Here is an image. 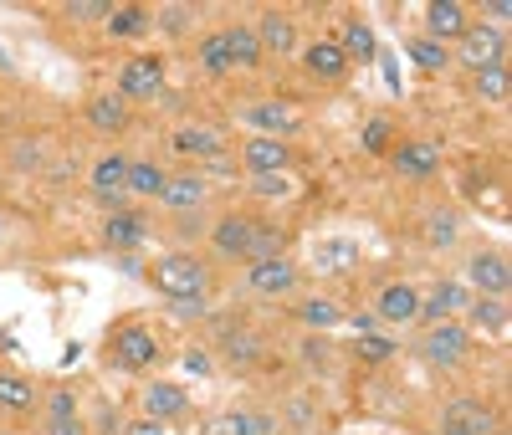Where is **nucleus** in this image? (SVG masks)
Returning a JSON list of instances; mask_svg holds the SVG:
<instances>
[{
  "instance_id": "obj_1",
  "label": "nucleus",
  "mask_w": 512,
  "mask_h": 435,
  "mask_svg": "<svg viewBox=\"0 0 512 435\" xmlns=\"http://www.w3.org/2000/svg\"><path fill=\"white\" fill-rule=\"evenodd\" d=\"M149 282H154V292H164L169 302H180V308H200V297H205V287H210V267H205L200 256H190V251H169V256L154 261Z\"/></svg>"
},
{
  "instance_id": "obj_36",
  "label": "nucleus",
  "mask_w": 512,
  "mask_h": 435,
  "mask_svg": "<svg viewBox=\"0 0 512 435\" xmlns=\"http://www.w3.org/2000/svg\"><path fill=\"white\" fill-rule=\"evenodd\" d=\"M226 354H231L236 364H256V359H262V338L246 333V328H231V333H226Z\"/></svg>"
},
{
  "instance_id": "obj_28",
  "label": "nucleus",
  "mask_w": 512,
  "mask_h": 435,
  "mask_svg": "<svg viewBox=\"0 0 512 435\" xmlns=\"http://www.w3.org/2000/svg\"><path fill=\"white\" fill-rule=\"evenodd\" d=\"M405 52H410V62H415L420 72H431V77L451 67V47H441V41H431V36H410Z\"/></svg>"
},
{
  "instance_id": "obj_15",
  "label": "nucleus",
  "mask_w": 512,
  "mask_h": 435,
  "mask_svg": "<svg viewBox=\"0 0 512 435\" xmlns=\"http://www.w3.org/2000/svg\"><path fill=\"white\" fill-rule=\"evenodd\" d=\"M88 180H93V195H98V200H108L113 210H123V190H128V154H118V149H113V154H98Z\"/></svg>"
},
{
  "instance_id": "obj_12",
  "label": "nucleus",
  "mask_w": 512,
  "mask_h": 435,
  "mask_svg": "<svg viewBox=\"0 0 512 435\" xmlns=\"http://www.w3.org/2000/svg\"><path fill=\"white\" fill-rule=\"evenodd\" d=\"M144 415L149 420H159V425H175V420H185L190 415V395H185V384H169V379H154L149 389H144Z\"/></svg>"
},
{
  "instance_id": "obj_23",
  "label": "nucleus",
  "mask_w": 512,
  "mask_h": 435,
  "mask_svg": "<svg viewBox=\"0 0 512 435\" xmlns=\"http://www.w3.org/2000/svg\"><path fill=\"white\" fill-rule=\"evenodd\" d=\"M466 318H472V328L492 333V338H507V297H472L466 302Z\"/></svg>"
},
{
  "instance_id": "obj_24",
  "label": "nucleus",
  "mask_w": 512,
  "mask_h": 435,
  "mask_svg": "<svg viewBox=\"0 0 512 435\" xmlns=\"http://www.w3.org/2000/svg\"><path fill=\"white\" fill-rule=\"evenodd\" d=\"M88 123L98 128V134H123L128 128V103L118 93H98V98H88Z\"/></svg>"
},
{
  "instance_id": "obj_7",
  "label": "nucleus",
  "mask_w": 512,
  "mask_h": 435,
  "mask_svg": "<svg viewBox=\"0 0 512 435\" xmlns=\"http://www.w3.org/2000/svg\"><path fill=\"white\" fill-rule=\"evenodd\" d=\"M466 292L472 297H507L512 292V267L502 251H477L466 261Z\"/></svg>"
},
{
  "instance_id": "obj_18",
  "label": "nucleus",
  "mask_w": 512,
  "mask_h": 435,
  "mask_svg": "<svg viewBox=\"0 0 512 435\" xmlns=\"http://www.w3.org/2000/svg\"><path fill=\"white\" fill-rule=\"evenodd\" d=\"M159 205H164V210H175V215H185V210H200V205H205V180H200L195 169L169 174V180H164V190H159Z\"/></svg>"
},
{
  "instance_id": "obj_29",
  "label": "nucleus",
  "mask_w": 512,
  "mask_h": 435,
  "mask_svg": "<svg viewBox=\"0 0 512 435\" xmlns=\"http://www.w3.org/2000/svg\"><path fill=\"white\" fill-rule=\"evenodd\" d=\"M195 57H200V72H210V77H231V72H236V67H231V52H226V36H221V31L200 36Z\"/></svg>"
},
{
  "instance_id": "obj_6",
  "label": "nucleus",
  "mask_w": 512,
  "mask_h": 435,
  "mask_svg": "<svg viewBox=\"0 0 512 435\" xmlns=\"http://www.w3.org/2000/svg\"><path fill=\"white\" fill-rule=\"evenodd\" d=\"M497 430V410L487 400L456 395L441 405V435H492Z\"/></svg>"
},
{
  "instance_id": "obj_41",
  "label": "nucleus",
  "mask_w": 512,
  "mask_h": 435,
  "mask_svg": "<svg viewBox=\"0 0 512 435\" xmlns=\"http://www.w3.org/2000/svg\"><path fill=\"white\" fill-rule=\"evenodd\" d=\"M251 190L267 195V200H282V195H292V180H287V174H256Z\"/></svg>"
},
{
  "instance_id": "obj_45",
  "label": "nucleus",
  "mask_w": 512,
  "mask_h": 435,
  "mask_svg": "<svg viewBox=\"0 0 512 435\" xmlns=\"http://www.w3.org/2000/svg\"><path fill=\"white\" fill-rule=\"evenodd\" d=\"M123 435H169V425H159V420L139 415V420H128V425H123Z\"/></svg>"
},
{
  "instance_id": "obj_33",
  "label": "nucleus",
  "mask_w": 512,
  "mask_h": 435,
  "mask_svg": "<svg viewBox=\"0 0 512 435\" xmlns=\"http://www.w3.org/2000/svg\"><path fill=\"white\" fill-rule=\"evenodd\" d=\"M282 246H287V236H282L277 226H267V221H251V246H246V261H272V256H287Z\"/></svg>"
},
{
  "instance_id": "obj_43",
  "label": "nucleus",
  "mask_w": 512,
  "mask_h": 435,
  "mask_svg": "<svg viewBox=\"0 0 512 435\" xmlns=\"http://www.w3.org/2000/svg\"><path fill=\"white\" fill-rule=\"evenodd\" d=\"M318 261H323V267H349V261H359V246H349V241H328V251H318Z\"/></svg>"
},
{
  "instance_id": "obj_5",
  "label": "nucleus",
  "mask_w": 512,
  "mask_h": 435,
  "mask_svg": "<svg viewBox=\"0 0 512 435\" xmlns=\"http://www.w3.org/2000/svg\"><path fill=\"white\" fill-rule=\"evenodd\" d=\"M113 359H118V369H128V374H149V369L159 364V338H154V328L123 323V328L113 333Z\"/></svg>"
},
{
  "instance_id": "obj_47",
  "label": "nucleus",
  "mask_w": 512,
  "mask_h": 435,
  "mask_svg": "<svg viewBox=\"0 0 512 435\" xmlns=\"http://www.w3.org/2000/svg\"><path fill=\"white\" fill-rule=\"evenodd\" d=\"M0 435H21V430H0Z\"/></svg>"
},
{
  "instance_id": "obj_22",
  "label": "nucleus",
  "mask_w": 512,
  "mask_h": 435,
  "mask_svg": "<svg viewBox=\"0 0 512 435\" xmlns=\"http://www.w3.org/2000/svg\"><path fill=\"white\" fill-rule=\"evenodd\" d=\"M200 435H272V425L251 410H226V415H210Z\"/></svg>"
},
{
  "instance_id": "obj_2",
  "label": "nucleus",
  "mask_w": 512,
  "mask_h": 435,
  "mask_svg": "<svg viewBox=\"0 0 512 435\" xmlns=\"http://www.w3.org/2000/svg\"><path fill=\"white\" fill-rule=\"evenodd\" d=\"M466 354H472V328L466 323H436L420 338V359L436 369H456V364H466Z\"/></svg>"
},
{
  "instance_id": "obj_32",
  "label": "nucleus",
  "mask_w": 512,
  "mask_h": 435,
  "mask_svg": "<svg viewBox=\"0 0 512 435\" xmlns=\"http://www.w3.org/2000/svg\"><path fill=\"white\" fill-rule=\"evenodd\" d=\"M297 323L323 333V328H338V323H344V308H338L333 297H308L303 308H297Z\"/></svg>"
},
{
  "instance_id": "obj_25",
  "label": "nucleus",
  "mask_w": 512,
  "mask_h": 435,
  "mask_svg": "<svg viewBox=\"0 0 512 435\" xmlns=\"http://www.w3.org/2000/svg\"><path fill=\"white\" fill-rule=\"evenodd\" d=\"M164 180H169V169H159L154 159H128V190H123V195H139V200H159Z\"/></svg>"
},
{
  "instance_id": "obj_10",
  "label": "nucleus",
  "mask_w": 512,
  "mask_h": 435,
  "mask_svg": "<svg viewBox=\"0 0 512 435\" xmlns=\"http://www.w3.org/2000/svg\"><path fill=\"white\" fill-rule=\"evenodd\" d=\"M246 287L256 297H287L297 287V267L287 256H272V261H246Z\"/></svg>"
},
{
  "instance_id": "obj_44",
  "label": "nucleus",
  "mask_w": 512,
  "mask_h": 435,
  "mask_svg": "<svg viewBox=\"0 0 512 435\" xmlns=\"http://www.w3.org/2000/svg\"><path fill=\"white\" fill-rule=\"evenodd\" d=\"M185 369H190L195 379H205V374H216V364H210V354H205V348H190V354H185Z\"/></svg>"
},
{
  "instance_id": "obj_37",
  "label": "nucleus",
  "mask_w": 512,
  "mask_h": 435,
  "mask_svg": "<svg viewBox=\"0 0 512 435\" xmlns=\"http://www.w3.org/2000/svg\"><path fill=\"white\" fill-rule=\"evenodd\" d=\"M456 231H461V221H456L451 210H436L431 221H425V241H431V246H451Z\"/></svg>"
},
{
  "instance_id": "obj_11",
  "label": "nucleus",
  "mask_w": 512,
  "mask_h": 435,
  "mask_svg": "<svg viewBox=\"0 0 512 435\" xmlns=\"http://www.w3.org/2000/svg\"><path fill=\"white\" fill-rule=\"evenodd\" d=\"M241 169L251 174V180H256V174H287L292 169V149H287V139H246L241 144Z\"/></svg>"
},
{
  "instance_id": "obj_31",
  "label": "nucleus",
  "mask_w": 512,
  "mask_h": 435,
  "mask_svg": "<svg viewBox=\"0 0 512 435\" xmlns=\"http://www.w3.org/2000/svg\"><path fill=\"white\" fill-rule=\"evenodd\" d=\"M175 149L180 154H195V159H221V134H216V128H180V134H175Z\"/></svg>"
},
{
  "instance_id": "obj_48",
  "label": "nucleus",
  "mask_w": 512,
  "mask_h": 435,
  "mask_svg": "<svg viewBox=\"0 0 512 435\" xmlns=\"http://www.w3.org/2000/svg\"><path fill=\"white\" fill-rule=\"evenodd\" d=\"M492 435H502V430H492Z\"/></svg>"
},
{
  "instance_id": "obj_42",
  "label": "nucleus",
  "mask_w": 512,
  "mask_h": 435,
  "mask_svg": "<svg viewBox=\"0 0 512 435\" xmlns=\"http://www.w3.org/2000/svg\"><path fill=\"white\" fill-rule=\"evenodd\" d=\"M364 149H369V154H384V149H390V118H369V128H364Z\"/></svg>"
},
{
  "instance_id": "obj_40",
  "label": "nucleus",
  "mask_w": 512,
  "mask_h": 435,
  "mask_svg": "<svg viewBox=\"0 0 512 435\" xmlns=\"http://www.w3.org/2000/svg\"><path fill=\"white\" fill-rule=\"evenodd\" d=\"M72 21H108L113 16V0H77V6H67Z\"/></svg>"
},
{
  "instance_id": "obj_19",
  "label": "nucleus",
  "mask_w": 512,
  "mask_h": 435,
  "mask_svg": "<svg viewBox=\"0 0 512 435\" xmlns=\"http://www.w3.org/2000/svg\"><path fill=\"white\" fill-rule=\"evenodd\" d=\"M251 31H256V41H262V57H292V52H297V26H292V16L267 11Z\"/></svg>"
},
{
  "instance_id": "obj_38",
  "label": "nucleus",
  "mask_w": 512,
  "mask_h": 435,
  "mask_svg": "<svg viewBox=\"0 0 512 435\" xmlns=\"http://www.w3.org/2000/svg\"><path fill=\"white\" fill-rule=\"evenodd\" d=\"M390 354H395V343H390V338H379V333H359V359H364V364H384Z\"/></svg>"
},
{
  "instance_id": "obj_34",
  "label": "nucleus",
  "mask_w": 512,
  "mask_h": 435,
  "mask_svg": "<svg viewBox=\"0 0 512 435\" xmlns=\"http://www.w3.org/2000/svg\"><path fill=\"white\" fill-rule=\"evenodd\" d=\"M472 93H477L482 103H502V98L512 93V77H507V62H502V67H482V72H472Z\"/></svg>"
},
{
  "instance_id": "obj_20",
  "label": "nucleus",
  "mask_w": 512,
  "mask_h": 435,
  "mask_svg": "<svg viewBox=\"0 0 512 435\" xmlns=\"http://www.w3.org/2000/svg\"><path fill=\"white\" fill-rule=\"evenodd\" d=\"M210 246H216L226 261H246V246H251V215H221L210 226Z\"/></svg>"
},
{
  "instance_id": "obj_8",
  "label": "nucleus",
  "mask_w": 512,
  "mask_h": 435,
  "mask_svg": "<svg viewBox=\"0 0 512 435\" xmlns=\"http://www.w3.org/2000/svg\"><path fill=\"white\" fill-rule=\"evenodd\" d=\"M466 302H472V292H466V282H436L431 292L420 297V318L425 328H436V323H456L466 313Z\"/></svg>"
},
{
  "instance_id": "obj_46",
  "label": "nucleus",
  "mask_w": 512,
  "mask_h": 435,
  "mask_svg": "<svg viewBox=\"0 0 512 435\" xmlns=\"http://www.w3.org/2000/svg\"><path fill=\"white\" fill-rule=\"evenodd\" d=\"M47 435H88V425H82V415L77 420H47Z\"/></svg>"
},
{
  "instance_id": "obj_3",
  "label": "nucleus",
  "mask_w": 512,
  "mask_h": 435,
  "mask_svg": "<svg viewBox=\"0 0 512 435\" xmlns=\"http://www.w3.org/2000/svg\"><path fill=\"white\" fill-rule=\"evenodd\" d=\"M451 57H456V62H461L466 72H482V67H502V57H507V31H497V26H466Z\"/></svg>"
},
{
  "instance_id": "obj_35",
  "label": "nucleus",
  "mask_w": 512,
  "mask_h": 435,
  "mask_svg": "<svg viewBox=\"0 0 512 435\" xmlns=\"http://www.w3.org/2000/svg\"><path fill=\"white\" fill-rule=\"evenodd\" d=\"M103 26H108V36H144L154 26V16L144 6H113V16Z\"/></svg>"
},
{
  "instance_id": "obj_17",
  "label": "nucleus",
  "mask_w": 512,
  "mask_h": 435,
  "mask_svg": "<svg viewBox=\"0 0 512 435\" xmlns=\"http://www.w3.org/2000/svg\"><path fill=\"white\" fill-rule=\"evenodd\" d=\"M466 26L472 21H466V11L456 6V0H431V6H425V36L441 41V47H456Z\"/></svg>"
},
{
  "instance_id": "obj_21",
  "label": "nucleus",
  "mask_w": 512,
  "mask_h": 435,
  "mask_svg": "<svg viewBox=\"0 0 512 435\" xmlns=\"http://www.w3.org/2000/svg\"><path fill=\"white\" fill-rule=\"evenodd\" d=\"M144 236H149V226H144V215H134V210H113L103 221V241L113 251H134V246H144Z\"/></svg>"
},
{
  "instance_id": "obj_30",
  "label": "nucleus",
  "mask_w": 512,
  "mask_h": 435,
  "mask_svg": "<svg viewBox=\"0 0 512 435\" xmlns=\"http://www.w3.org/2000/svg\"><path fill=\"white\" fill-rule=\"evenodd\" d=\"M36 405V384L26 374H0V410L6 415H21Z\"/></svg>"
},
{
  "instance_id": "obj_26",
  "label": "nucleus",
  "mask_w": 512,
  "mask_h": 435,
  "mask_svg": "<svg viewBox=\"0 0 512 435\" xmlns=\"http://www.w3.org/2000/svg\"><path fill=\"white\" fill-rule=\"evenodd\" d=\"M221 36H226V52H231V67H241V72H251V67H262V41H256V31H251V26H226Z\"/></svg>"
},
{
  "instance_id": "obj_13",
  "label": "nucleus",
  "mask_w": 512,
  "mask_h": 435,
  "mask_svg": "<svg viewBox=\"0 0 512 435\" xmlns=\"http://www.w3.org/2000/svg\"><path fill=\"white\" fill-rule=\"evenodd\" d=\"M241 123L251 128L256 139H287L292 128H297V113H292L287 103H272V98H267V103H246V108H241Z\"/></svg>"
},
{
  "instance_id": "obj_16",
  "label": "nucleus",
  "mask_w": 512,
  "mask_h": 435,
  "mask_svg": "<svg viewBox=\"0 0 512 435\" xmlns=\"http://www.w3.org/2000/svg\"><path fill=\"white\" fill-rule=\"evenodd\" d=\"M303 67H308L318 82H344V77H349V57L338 52V41H333V36L308 41V47H303Z\"/></svg>"
},
{
  "instance_id": "obj_39",
  "label": "nucleus",
  "mask_w": 512,
  "mask_h": 435,
  "mask_svg": "<svg viewBox=\"0 0 512 435\" xmlns=\"http://www.w3.org/2000/svg\"><path fill=\"white\" fill-rule=\"evenodd\" d=\"M47 420H77V395L72 389H52L47 395Z\"/></svg>"
},
{
  "instance_id": "obj_4",
  "label": "nucleus",
  "mask_w": 512,
  "mask_h": 435,
  "mask_svg": "<svg viewBox=\"0 0 512 435\" xmlns=\"http://www.w3.org/2000/svg\"><path fill=\"white\" fill-rule=\"evenodd\" d=\"M159 87H164V62L154 52H139V57H128L118 67V87H113V93L123 103H149V98H159Z\"/></svg>"
},
{
  "instance_id": "obj_14",
  "label": "nucleus",
  "mask_w": 512,
  "mask_h": 435,
  "mask_svg": "<svg viewBox=\"0 0 512 435\" xmlns=\"http://www.w3.org/2000/svg\"><path fill=\"white\" fill-rule=\"evenodd\" d=\"M390 164H395L400 180H431V174L441 169V144H431V139H410V144L390 149Z\"/></svg>"
},
{
  "instance_id": "obj_9",
  "label": "nucleus",
  "mask_w": 512,
  "mask_h": 435,
  "mask_svg": "<svg viewBox=\"0 0 512 435\" xmlns=\"http://www.w3.org/2000/svg\"><path fill=\"white\" fill-rule=\"evenodd\" d=\"M420 318V287L410 282H384L379 297H374V323H390V328H405Z\"/></svg>"
},
{
  "instance_id": "obj_27",
  "label": "nucleus",
  "mask_w": 512,
  "mask_h": 435,
  "mask_svg": "<svg viewBox=\"0 0 512 435\" xmlns=\"http://www.w3.org/2000/svg\"><path fill=\"white\" fill-rule=\"evenodd\" d=\"M333 41H338V52L349 57V67H354V62H374V57H379V47H374V31H369L364 21H349V26L338 31Z\"/></svg>"
}]
</instances>
